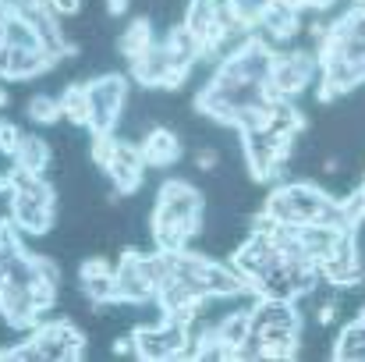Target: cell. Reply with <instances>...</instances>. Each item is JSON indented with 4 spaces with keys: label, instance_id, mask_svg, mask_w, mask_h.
<instances>
[{
    "label": "cell",
    "instance_id": "cell-1",
    "mask_svg": "<svg viewBox=\"0 0 365 362\" xmlns=\"http://www.w3.org/2000/svg\"><path fill=\"white\" fill-rule=\"evenodd\" d=\"M327 199H330V192L319 188L316 181H284L266 196L262 210L277 224H312L316 213L327 206Z\"/></svg>",
    "mask_w": 365,
    "mask_h": 362
},
{
    "label": "cell",
    "instance_id": "cell-2",
    "mask_svg": "<svg viewBox=\"0 0 365 362\" xmlns=\"http://www.w3.org/2000/svg\"><path fill=\"white\" fill-rule=\"evenodd\" d=\"M206 221V199L195 185L181 181V178H170L160 185L156 192V206H153V231L160 228H178V224H202Z\"/></svg>",
    "mask_w": 365,
    "mask_h": 362
},
{
    "label": "cell",
    "instance_id": "cell-3",
    "mask_svg": "<svg viewBox=\"0 0 365 362\" xmlns=\"http://www.w3.org/2000/svg\"><path fill=\"white\" fill-rule=\"evenodd\" d=\"M89 89V131H114L128 107V79L124 75H100L86 82Z\"/></svg>",
    "mask_w": 365,
    "mask_h": 362
},
{
    "label": "cell",
    "instance_id": "cell-4",
    "mask_svg": "<svg viewBox=\"0 0 365 362\" xmlns=\"http://www.w3.org/2000/svg\"><path fill=\"white\" fill-rule=\"evenodd\" d=\"M316 75H319V57H316V50H291V54H277V57H273L269 82H273L287 100H294V96H302V93L312 86Z\"/></svg>",
    "mask_w": 365,
    "mask_h": 362
},
{
    "label": "cell",
    "instance_id": "cell-5",
    "mask_svg": "<svg viewBox=\"0 0 365 362\" xmlns=\"http://www.w3.org/2000/svg\"><path fill=\"white\" fill-rule=\"evenodd\" d=\"M43 359L50 362H68V359H82L86 356V334L71 323V320H43L32 331Z\"/></svg>",
    "mask_w": 365,
    "mask_h": 362
},
{
    "label": "cell",
    "instance_id": "cell-6",
    "mask_svg": "<svg viewBox=\"0 0 365 362\" xmlns=\"http://www.w3.org/2000/svg\"><path fill=\"white\" fill-rule=\"evenodd\" d=\"M131 79L145 89H181L188 71H178L170 64V54L163 43H156L149 54H142L138 61H131Z\"/></svg>",
    "mask_w": 365,
    "mask_h": 362
},
{
    "label": "cell",
    "instance_id": "cell-7",
    "mask_svg": "<svg viewBox=\"0 0 365 362\" xmlns=\"http://www.w3.org/2000/svg\"><path fill=\"white\" fill-rule=\"evenodd\" d=\"M103 174L110 178V185H114V192H118V196H131V192H138L142 174H145L142 146H138V142H131V139H118L114 156H110V164L103 167Z\"/></svg>",
    "mask_w": 365,
    "mask_h": 362
},
{
    "label": "cell",
    "instance_id": "cell-8",
    "mask_svg": "<svg viewBox=\"0 0 365 362\" xmlns=\"http://www.w3.org/2000/svg\"><path fill=\"white\" fill-rule=\"evenodd\" d=\"M53 210H57V203H43V199L25 196V192H11L7 196V217L25 235H46L53 228Z\"/></svg>",
    "mask_w": 365,
    "mask_h": 362
},
{
    "label": "cell",
    "instance_id": "cell-9",
    "mask_svg": "<svg viewBox=\"0 0 365 362\" xmlns=\"http://www.w3.org/2000/svg\"><path fill=\"white\" fill-rule=\"evenodd\" d=\"M53 61L39 50H25V46H11V43H0V79L4 82H32L36 75L50 71Z\"/></svg>",
    "mask_w": 365,
    "mask_h": 362
},
{
    "label": "cell",
    "instance_id": "cell-10",
    "mask_svg": "<svg viewBox=\"0 0 365 362\" xmlns=\"http://www.w3.org/2000/svg\"><path fill=\"white\" fill-rule=\"evenodd\" d=\"M114 277H118V298H121V306H156V291L142 277V266H138V252L135 248H124L121 263L114 266Z\"/></svg>",
    "mask_w": 365,
    "mask_h": 362
},
{
    "label": "cell",
    "instance_id": "cell-11",
    "mask_svg": "<svg viewBox=\"0 0 365 362\" xmlns=\"http://www.w3.org/2000/svg\"><path fill=\"white\" fill-rule=\"evenodd\" d=\"M78 277H82V291L93 306H118L121 302L118 298V277H114V270L103 256H89L82 263Z\"/></svg>",
    "mask_w": 365,
    "mask_h": 362
},
{
    "label": "cell",
    "instance_id": "cell-12",
    "mask_svg": "<svg viewBox=\"0 0 365 362\" xmlns=\"http://www.w3.org/2000/svg\"><path fill=\"white\" fill-rule=\"evenodd\" d=\"M0 316L11 323V331H29L32 334L36 331V316H39V309L32 302V288L4 281V288H0Z\"/></svg>",
    "mask_w": 365,
    "mask_h": 362
},
{
    "label": "cell",
    "instance_id": "cell-13",
    "mask_svg": "<svg viewBox=\"0 0 365 362\" xmlns=\"http://www.w3.org/2000/svg\"><path fill=\"white\" fill-rule=\"evenodd\" d=\"M298 29H302V11H298L294 4H287V0H269L266 14L259 18V25H255L252 32L262 36V39L273 46V43H280V39H291Z\"/></svg>",
    "mask_w": 365,
    "mask_h": 362
},
{
    "label": "cell",
    "instance_id": "cell-14",
    "mask_svg": "<svg viewBox=\"0 0 365 362\" xmlns=\"http://www.w3.org/2000/svg\"><path fill=\"white\" fill-rule=\"evenodd\" d=\"M142 160H145V167H174L178 160H181V139H178V131H170V128H163V124H153L145 135H142Z\"/></svg>",
    "mask_w": 365,
    "mask_h": 362
},
{
    "label": "cell",
    "instance_id": "cell-15",
    "mask_svg": "<svg viewBox=\"0 0 365 362\" xmlns=\"http://www.w3.org/2000/svg\"><path fill=\"white\" fill-rule=\"evenodd\" d=\"M262 327H294L302 331V313L294 298H277V295H262L252 306V331Z\"/></svg>",
    "mask_w": 365,
    "mask_h": 362
},
{
    "label": "cell",
    "instance_id": "cell-16",
    "mask_svg": "<svg viewBox=\"0 0 365 362\" xmlns=\"http://www.w3.org/2000/svg\"><path fill=\"white\" fill-rule=\"evenodd\" d=\"M206 288H210L213 298H238V295L248 291V281H245L231 263L210 259V263H206Z\"/></svg>",
    "mask_w": 365,
    "mask_h": 362
},
{
    "label": "cell",
    "instance_id": "cell-17",
    "mask_svg": "<svg viewBox=\"0 0 365 362\" xmlns=\"http://www.w3.org/2000/svg\"><path fill=\"white\" fill-rule=\"evenodd\" d=\"M330 359L337 362H365V320H351L344 323V331L337 334L334 348H330Z\"/></svg>",
    "mask_w": 365,
    "mask_h": 362
},
{
    "label": "cell",
    "instance_id": "cell-18",
    "mask_svg": "<svg viewBox=\"0 0 365 362\" xmlns=\"http://www.w3.org/2000/svg\"><path fill=\"white\" fill-rule=\"evenodd\" d=\"M153 46H156V36H153V21H149V18H135V21L124 29L121 43H118V50L124 54L128 64L138 61L142 54H149Z\"/></svg>",
    "mask_w": 365,
    "mask_h": 362
},
{
    "label": "cell",
    "instance_id": "cell-19",
    "mask_svg": "<svg viewBox=\"0 0 365 362\" xmlns=\"http://www.w3.org/2000/svg\"><path fill=\"white\" fill-rule=\"evenodd\" d=\"M11 164H18V167H25V171H32V174H46V164H50V142L39 139V135H21V142H18Z\"/></svg>",
    "mask_w": 365,
    "mask_h": 362
},
{
    "label": "cell",
    "instance_id": "cell-20",
    "mask_svg": "<svg viewBox=\"0 0 365 362\" xmlns=\"http://www.w3.org/2000/svg\"><path fill=\"white\" fill-rule=\"evenodd\" d=\"M262 348H266V359H294L298 356V334L294 327H262L255 331Z\"/></svg>",
    "mask_w": 365,
    "mask_h": 362
},
{
    "label": "cell",
    "instance_id": "cell-21",
    "mask_svg": "<svg viewBox=\"0 0 365 362\" xmlns=\"http://www.w3.org/2000/svg\"><path fill=\"white\" fill-rule=\"evenodd\" d=\"M57 100H61V118L64 121L82 124V128L89 124V89H86V82H68Z\"/></svg>",
    "mask_w": 365,
    "mask_h": 362
},
{
    "label": "cell",
    "instance_id": "cell-22",
    "mask_svg": "<svg viewBox=\"0 0 365 362\" xmlns=\"http://www.w3.org/2000/svg\"><path fill=\"white\" fill-rule=\"evenodd\" d=\"M341 238V231L337 228H327V224H302L298 228V241L305 245V252H309V259H323L334 245Z\"/></svg>",
    "mask_w": 365,
    "mask_h": 362
},
{
    "label": "cell",
    "instance_id": "cell-23",
    "mask_svg": "<svg viewBox=\"0 0 365 362\" xmlns=\"http://www.w3.org/2000/svg\"><path fill=\"white\" fill-rule=\"evenodd\" d=\"M248 334H252V309H248V306H245V309H235V313H227V316L217 323V338L231 348V356H235V348L242 345Z\"/></svg>",
    "mask_w": 365,
    "mask_h": 362
},
{
    "label": "cell",
    "instance_id": "cell-24",
    "mask_svg": "<svg viewBox=\"0 0 365 362\" xmlns=\"http://www.w3.org/2000/svg\"><path fill=\"white\" fill-rule=\"evenodd\" d=\"M138 266H142V277L149 281V288H153V291H160V288L174 277V270H170V256H167L163 248L138 252Z\"/></svg>",
    "mask_w": 365,
    "mask_h": 362
},
{
    "label": "cell",
    "instance_id": "cell-25",
    "mask_svg": "<svg viewBox=\"0 0 365 362\" xmlns=\"http://www.w3.org/2000/svg\"><path fill=\"white\" fill-rule=\"evenodd\" d=\"M0 36H4V43H11V46L39 50V36H36V29H32L25 18H18V14H11V18L0 25Z\"/></svg>",
    "mask_w": 365,
    "mask_h": 362
},
{
    "label": "cell",
    "instance_id": "cell-26",
    "mask_svg": "<svg viewBox=\"0 0 365 362\" xmlns=\"http://www.w3.org/2000/svg\"><path fill=\"white\" fill-rule=\"evenodd\" d=\"M29 118L36 124H57L61 121V100L53 96H32L29 100Z\"/></svg>",
    "mask_w": 365,
    "mask_h": 362
},
{
    "label": "cell",
    "instance_id": "cell-27",
    "mask_svg": "<svg viewBox=\"0 0 365 362\" xmlns=\"http://www.w3.org/2000/svg\"><path fill=\"white\" fill-rule=\"evenodd\" d=\"M114 146H118V135H114V131H93V146H89L93 164L107 167V164H110V156H114Z\"/></svg>",
    "mask_w": 365,
    "mask_h": 362
},
{
    "label": "cell",
    "instance_id": "cell-28",
    "mask_svg": "<svg viewBox=\"0 0 365 362\" xmlns=\"http://www.w3.org/2000/svg\"><path fill=\"white\" fill-rule=\"evenodd\" d=\"M266 7H269V0H235V11H238L242 25H248V29L259 25V18L266 14Z\"/></svg>",
    "mask_w": 365,
    "mask_h": 362
},
{
    "label": "cell",
    "instance_id": "cell-29",
    "mask_svg": "<svg viewBox=\"0 0 365 362\" xmlns=\"http://www.w3.org/2000/svg\"><path fill=\"white\" fill-rule=\"evenodd\" d=\"M18 142H21V131H18L11 121H0V153H4V156H14Z\"/></svg>",
    "mask_w": 365,
    "mask_h": 362
},
{
    "label": "cell",
    "instance_id": "cell-30",
    "mask_svg": "<svg viewBox=\"0 0 365 362\" xmlns=\"http://www.w3.org/2000/svg\"><path fill=\"white\" fill-rule=\"evenodd\" d=\"M36 281H50V284H61V270L50 256H36Z\"/></svg>",
    "mask_w": 365,
    "mask_h": 362
},
{
    "label": "cell",
    "instance_id": "cell-31",
    "mask_svg": "<svg viewBox=\"0 0 365 362\" xmlns=\"http://www.w3.org/2000/svg\"><path fill=\"white\" fill-rule=\"evenodd\" d=\"M195 167H199L202 174H213V171L220 167V153H217L213 146H202V149L195 153Z\"/></svg>",
    "mask_w": 365,
    "mask_h": 362
},
{
    "label": "cell",
    "instance_id": "cell-32",
    "mask_svg": "<svg viewBox=\"0 0 365 362\" xmlns=\"http://www.w3.org/2000/svg\"><path fill=\"white\" fill-rule=\"evenodd\" d=\"M39 7L53 11L57 18H68V14H78L82 11V0H39Z\"/></svg>",
    "mask_w": 365,
    "mask_h": 362
},
{
    "label": "cell",
    "instance_id": "cell-33",
    "mask_svg": "<svg viewBox=\"0 0 365 362\" xmlns=\"http://www.w3.org/2000/svg\"><path fill=\"white\" fill-rule=\"evenodd\" d=\"M110 352H114V356H135V334H121V338H114Z\"/></svg>",
    "mask_w": 365,
    "mask_h": 362
},
{
    "label": "cell",
    "instance_id": "cell-34",
    "mask_svg": "<svg viewBox=\"0 0 365 362\" xmlns=\"http://www.w3.org/2000/svg\"><path fill=\"white\" fill-rule=\"evenodd\" d=\"M128 7H131V0H107V14L110 18H121Z\"/></svg>",
    "mask_w": 365,
    "mask_h": 362
},
{
    "label": "cell",
    "instance_id": "cell-35",
    "mask_svg": "<svg viewBox=\"0 0 365 362\" xmlns=\"http://www.w3.org/2000/svg\"><path fill=\"white\" fill-rule=\"evenodd\" d=\"M0 196H11V174L0 171Z\"/></svg>",
    "mask_w": 365,
    "mask_h": 362
},
{
    "label": "cell",
    "instance_id": "cell-36",
    "mask_svg": "<svg viewBox=\"0 0 365 362\" xmlns=\"http://www.w3.org/2000/svg\"><path fill=\"white\" fill-rule=\"evenodd\" d=\"M7 104H11V93L0 86V111H7Z\"/></svg>",
    "mask_w": 365,
    "mask_h": 362
},
{
    "label": "cell",
    "instance_id": "cell-37",
    "mask_svg": "<svg viewBox=\"0 0 365 362\" xmlns=\"http://www.w3.org/2000/svg\"><path fill=\"white\" fill-rule=\"evenodd\" d=\"M4 281H7V263L0 259V288H4Z\"/></svg>",
    "mask_w": 365,
    "mask_h": 362
},
{
    "label": "cell",
    "instance_id": "cell-38",
    "mask_svg": "<svg viewBox=\"0 0 365 362\" xmlns=\"http://www.w3.org/2000/svg\"><path fill=\"white\" fill-rule=\"evenodd\" d=\"M359 192H362V199H365V178H362V185H359Z\"/></svg>",
    "mask_w": 365,
    "mask_h": 362
},
{
    "label": "cell",
    "instance_id": "cell-39",
    "mask_svg": "<svg viewBox=\"0 0 365 362\" xmlns=\"http://www.w3.org/2000/svg\"><path fill=\"white\" fill-rule=\"evenodd\" d=\"M359 320H365V306H362V309H359Z\"/></svg>",
    "mask_w": 365,
    "mask_h": 362
},
{
    "label": "cell",
    "instance_id": "cell-40",
    "mask_svg": "<svg viewBox=\"0 0 365 362\" xmlns=\"http://www.w3.org/2000/svg\"><path fill=\"white\" fill-rule=\"evenodd\" d=\"M0 43H4V36H0Z\"/></svg>",
    "mask_w": 365,
    "mask_h": 362
}]
</instances>
